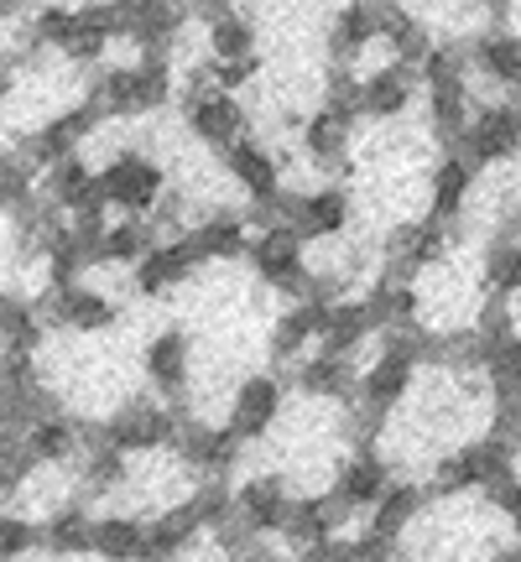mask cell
Listing matches in <instances>:
<instances>
[{
  "instance_id": "obj_1",
  "label": "cell",
  "mask_w": 521,
  "mask_h": 562,
  "mask_svg": "<svg viewBox=\"0 0 521 562\" xmlns=\"http://www.w3.org/2000/svg\"><path fill=\"white\" fill-rule=\"evenodd\" d=\"M110 121H136L152 115L162 104L178 100V74H173V53H136L131 63H104L95 89Z\"/></svg>"
},
{
  "instance_id": "obj_2",
  "label": "cell",
  "mask_w": 521,
  "mask_h": 562,
  "mask_svg": "<svg viewBox=\"0 0 521 562\" xmlns=\"http://www.w3.org/2000/svg\"><path fill=\"white\" fill-rule=\"evenodd\" d=\"M178 104H182V125H188L203 146H214V151H224V146H235L241 136H251V110L241 104V94H235V89L209 83L203 63L188 74V79H182Z\"/></svg>"
},
{
  "instance_id": "obj_3",
  "label": "cell",
  "mask_w": 521,
  "mask_h": 562,
  "mask_svg": "<svg viewBox=\"0 0 521 562\" xmlns=\"http://www.w3.org/2000/svg\"><path fill=\"white\" fill-rule=\"evenodd\" d=\"M251 271L260 277V286H271L281 297H308V286H313V266H308V235H302L298 224L287 220H266L256 224V235H251Z\"/></svg>"
},
{
  "instance_id": "obj_4",
  "label": "cell",
  "mask_w": 521,
  "mask_h": 562,
  "mask_svg": "<svg viewBox=\"0 0 521 562\" xmlns=\"http://www.w3.org/2000/svg\"><path fill=\"white\" fill-rule=\"evenodd\" d=\"M178 422H182L178 402H167V396H131V402L115 406V412L100 422V438L115 442V448H125L131 459H141V453L173 448Z\"/></svg>"
},
{
  "instance_id": "obj_5",
  "label": "cell",
  "mask_w": 521,
  "mask_h": 562,
  "mask_svg": "<svg viewBox=\"0 0 521 562\" xmlns=\"http://www.w3.org/2000/svg\"><path fill=\"white\" fill-rule=\"evenodd\" d=\"M454 151L475 161V167H501V161L521 157V94H501V100L475 104V115L464 125V136Z\"/></svg>"
},
{
  "instance_id": "obj_6",
  "label": "cell",
  "mask_w": 521,
  "mask_h": 562,
  "mask_svg": "<svg viewBox=\"0 0 521 562\" xmlns=\"http://www.w3.org/2000/svg\"><path fill=\"white\" fill-rule=\"evenodd\" d=\"M173 453H178V469H188L193 480H230L245 453V442L230 422L220 427V422H203V417H193V412H182Z\"/></svg>"
},
{
  "instance_id": "obj_7",
  "label": "cell",
  "mask_w": 521,
  "mask_h": 562,
  "mask_svg": "<svg viewBox=\"0 0 521 562\" xmlns=\"http://www.w3.org/2000/svg\"><path fill=\"white\" fill-rule=\"evenodd\" d=\"M100 182H104L110 209H121V214H152L157 199L167 193L162 161L152 157V151H141V146H121V151L100 167Z\"/></svg>"
},
{
  "instance_id": "obj_8",
  "label": "cell",
  "mask_w": 521,
  "mask_h": 562,
  "mask_svg": "<svg viewBox=\"0 0 521 562\" xmlns=\"http://www.w3.org/2000/svg\"><path fill=\"white\" fill-rule=\"evenodd\" d=\"M365 115L355 110H340V104H319L308 121L298 125V146L308 167H319L323 178H344L355 167V125Z\"/></svg>"
},
{
  "instance_id": "obj_9",
  "label": "cell",
  "mask_w": 521,
  "mask_h": 562,
  "mask_svg": "<svg viewBox=\"0 0 521 562\" xmlns=\"http://www.w3.org/2000/svg\"><path fill=\"white\" fill-rule=\"evenodd\" d=\"M454 240H459V224H439L433 214L428 220H407V224H391L381 240V266H391V271H401V277L418 281L422 271H433V266L448 261V250H454Z\"/></svg>"
},
{
  "instance_id": "obj_10",
  "label": "cell",
  "mask_w": 521,
  "mask_h": 562,
  "mask_svg": "<svg viewBox=\"0 0 521 562\" xmlns=\"http://www.w3.org/2000/svg\"><path fill=\"white\" fill-rule=\"evenodd\" d=\"M104 121H110V115H104V104L89 94V100H79V104H68V110H58V115L42 125L32 140H21L16 157L26 161V167H37V172H42L47 161L68 157V151H84V140L95 136Z\"/></svg>"
},
{
  "instance_id": "obj_11",
  "label": "cell",
  "mask_w": 521,
  "mask_h": 562,
  "mask_svg": "<svg viewBox=\"0 0 521 562\" xmlns=\"http://www.w3.org/2000/svg\"><path fill=\"white\" fill-rule=\"evenodd\" d=\"M350 516H355V510H344V505L334 501V490H323V495H298L292 510H287V521H281V552L319 558L323 547L350 526Z\"/></svg>"
},
{
  "instance_id": "obj_12",
  "label": "cell",
  "mask_w": 521,
  "mask_h": 562,
  "mask_svg": "<svg viewBox=\"0 0 521 562\" xmlns=\"http://www.w3.org/2000/svg\"><path fill=\"white\" fill-rule=\"evenodd\" d=\"M281 406H287V381H281L277 370H256V375H245L235 385L224 422L241 432V442H260L281 422Z\"/></svg>"
},
{
  "instance_id": "obj_13",
  "label": "cell",
  "mask_w": 521,
  "mask_h": 562,
  "mask_svg": "<svg viewBox=\"0 0 521 562\" xmlns=\"http://www.w3.org/2000/svg\"><path fill=\"white\" fill-rule=\"evenodd\" d=\"M199 266H203V256L193 250L188 229H182V235H162V240L131 266V292H136V297H167V292H178Z\"/></svg>"
},
{
  "instance_id": "obj_14",
  "label": "cell",
  "mask_w": 521,
  "mask_h": 562,
  "mask_svg": "<svg viewBox=\"0 0 521 562\" xmlns=\"http://www.w3.org/2000/svg\"><path fill=\"white\" fill-rule=\"evenodd\" d=\"M42 193L58 203V209H68L74 220H95V214L110 209L104 182H100V167H89L84 151H68V157L47 161V167H42Z\"/></svg>"
},
{
  "instance_id": "obj_15",
  "label": "cell",
  "mask_w": 521,
  "mask_h": 562,
  "mask_svg": "<svg viewBox=\"0 0 521 562\" xmlns=\"http://www.w3.org/2000/svg\"><path fill=\"white\" fill-rule=\"evenodd\" d=\"M42 318L53 328H74V334H104V328H115L121 307H115V297H104L100 286L74 281V286H47Z\"/></svg>"
},
{
  "instance_id": "obj_16",
  "label": "cell",
  "mask_w": 521,
  "mask_h": 562,
  "mask_svg": "<svg viewBox=\"0 0 521 562\" xmlns=\"http://www.w3.org/2000/svg\"><path fill=\"white\" fill-rule=\"evenodd\" d=\"M422 89V74L412 68V63L401 58H386L376 63L370 74H361V115L365 121H401L407 110H412V100H418Z\"/></svg>"
},
{
  "instance_id": "obj_17",
  "label": "cell",
  "mask_w": 521,
  "mask_h": 562,
  "mask_svg": "<svg viewBox=\"0 0 521 562\" xmlns=\"http://www.w3.org/2000/svg\"><path fill=\"white\" fill-rule=\"evenodd\" d=\"M329 307L334 302H323V297H287V307L271 323V339H266L271 360L292 370L302 355H313L323 339V323H329Z\"/></svg>"
},
{
  "instance_id": "obj_18",
  "label": "cell",
  "mask_w": 521,
  "mask_h": 562,
  "mask_svg": "<svg viewBox=\"0 0 521 562\" xmlns=\"http://www.w3.org/2000/svg\"><path fill=\"white\" fill-rule=\"evenodd\" d=\"M361 355H329V349H313V355H302L292 364V375L287 381L298 385L302 396H313V402H355L361 396Z\"/></svg>"
},
{
  "instance_id": "obj_19",
  "label": "cell",
  "mask_w": 521,
  "mask_h": 562,
  "mask_svg": "<svg viewBox=\"0 0 521 562\" xmlns=\"http://www.w3.org/2000/svg\"><path fill=\"white\" fill-rule=\"evenodd\" d=\"M220 157H224V172L235 178V188H241L251 203H271L281 188H287V182H281V157L256 136V131L241 136L235 146H224Z\"/></svg>"
},
{
  "instance_id": "obj_20",
  "label": "cell",
  "mask_w": 521,
  "mask_h": 562,
  "mask_svg": "<svg viewBox=\"0 0 521 562\" xmlns=\"http://www.w3.org/2000/svg\"><path fill=\"white\" fill-rule=\"evenodd\" d=\"M141 370H146V381H152L157 396H167V402L182 406L188 385H193V339H188L182 328H162L157 339L146 344Z\"/></svg>"
},
{
  "instance_id": "obj_21",
  "label": "cell",
  "mask_w": 521,
  "mask_h": 562,
  "mask_svg": "<svg viewBox=\"0 0 521 562\" xmlns=\"http://www.w3.org/2000/svg\"><path fill=\"white\" fill-rule=\"evenodd\" d=\"M475 182H480V167L448 146V151L433 161V172H428V214L439 224H459L469 199H475Z\"/></svg>"
},
{
  "instance_id": "obj_22",
  "label": "cell",
  "mask_w": 521,
  "mask_h": 562,
  "mask_svg": "<svg viewBox=\"0 0 521 562\" xmlns=\"http://www.w3.org/2000/svg\"><path fill=\"white\" fill-rule=\"evenodd\" d=\"M386 484H391V463H386L381 448H350V459L334 469V501L344 505V510H370V505L386 495Z\"/></svg>"
},
{
  "instance_id": "obj_23",
  "label": "cell",
  "mask_w": 521,
  "mask_h": 562,
  "mask_svg": "<svg viewBox=\"0 0 521 562\" xmlns=\"http://www.w3.org/2000/svg\"><path fill=\"white\" fill-rule=\"evenodd\" d=\"M422 94H428V136L439 140L443 151L448 146H459L464 125L475 115V89H469V74H454V79H433L422 83Z\"/></svg>"
},
{
  "instance_id": "obj_24",
  "label": "cell",
  "mask_w": 521,
  "mask_h": 562,
  "mask_svg": "<svg viewBox=\"0 0 521 562\" xmlns=\"http://www.w3.org/2000/svg\"><path fill=\"white\" fill-rule=\"evenodd\" d=\"M469 63L485 83H496L501 94H521V32L490 21L480 37L469 42Z\"/></svg>"
},
{
  "instance_id": "obj_25",
  "label": "cell",
  "mask_w": 521,
  "mask_h": 562,
  "mask_svg": "<svg viewBox=\"0 0 521 562\" xmlns=\"http://www.w3.org/2000/svg\"><path fill=\"white\" fill-rule=\"evenodd\" d=\"M381 42V0H344L329 16V63H355Z\"/></svg>"
},
{
  "instance_id": "obj_26",
  "label": "cell",
  "mask_w": 521,
  "mask_h": 562,
  "mask_svg": "<svg viewBox=\"0 0 521 562\" xmlns=\"http://www.w3.org/2000/svg\"><path fill=\"white\" fill-rule=\"evenodd\" d=\"M251 235H256L251 214H235V209H209L203 220L188 224V240H193L203 261H245L251 256Z\"/></svg>"
},
{
  "instance_id": "obj_27",
  "label": "cell",
  "mask_w": 521,
  "mask_h": 562,
  "mask_svg": "<svg viewBox=\"0 0 521 562\" xmlns=\"http://www.w3.org/2000/svg\"><path fill=\"white\" fill-rule=\"evenodd\" d=\"M292 490L281 474H256V480L235 484V516L245 526H256L260 537H281V521H287V510H292Z\"/></svg>"
},
{
  "instance_id": "obj_28",
  "label": "cell",
  "mask_w": 521,
  "mask_h": 562,
  "mask_svg": "<svg viewBox=\"0 0 521 562\" xmlns=\"http://www.w3.org/2000/svg\"><path fill=\"white\" fill-rule=\"evenodd\" d=\"M199 531H209V526H203V510H199L193 495L162 505L157 516L146 521V558H178V552H193V547H199Z\"/></svg>"
},
{
  "instance_id": "obj_29",
  "label": "cell",
  "mask_w": 521,
  "mask_h": 562,
  "mask_svg": "<svg viewBox=\"0 0 521 562\" xmlns=\"http://www.w3.org/2000/svg\"><path fill=\"white\" fill-rule=\"evenodd\" d=\"M433 505V495H428V484H412V480H391L386 484V495L370 510H365V526L370 531H381V537H391V542H401L412 526H418V516Z\"/></svg>"
},
{
  "instance_id": "obj_30",
  "label": "cell",
  "mask_w": 521,
  "mask_h": 562,
  "mask_svg": "<svg viewBox=\"0 0 521 562\" xmlns=\"http://www.w3.org/2000/svg\"><path fill=\"white\" fill-rule=\"evenodd\" d=\"M370 339H381V328H376V318H370V302L365 297H340L334 307H329L319 349H329V355H361Z\"/></svg>"
},
{
  "instance_id": "obj_31",
  "label": "cell",
  "mask_w": 521,
  "mask_h": 562,
  "mask_svg": "<svg viewBox=\"0 0 521 562\" xmlns=\"http://www.w3.org/2000/svg\"><path fill=\"white\" fill-rule=\"evenodd\" d=\"M26 442H32V453H37L42 469H63V463H74L84 453V422H74L68 412H47V417H37L32 427H26Z\"/></svg>"
},
{
  "instance_id": "obj_32",
  "label": "cell",
  "mask_w": 521,
  "mask_h": 562,
  "mask_svg": "<svg viewBox=\"0 0 521 562\" xmlns=\"http://www.w3.org/2000/svg\"><path fill=\"white\" fill-rule=\"evenodd\" d=\"M79 459H84L79 463V490L89 495V501H104V495L125 490V480H131V453H125V448H115V442L89 438Z\"/></svg>"
},
{
  "instance_id": "obj_33",
  "label": "cell",
  "mask_w": 521,
  "mask_h": 562,
  "mask_svg": "<svg viewBox=\"0 0 521 562\" xmlns=\"http://www.w3.org/2000/svg\"><path fill=\"white\" fill-rule=\"evenodd\" d=\"M203 47H209V58H256L260 32L241 5H224L214 16H203Z\"/></svg>"
},
{
  "instance_id": "obj_34",
  "label": "cell",
  "mask_w": 521,
  "mask_h": 562,
  "mask_svg": "<svg viewBox=\"0 0 521 562\" xmlns=\"http://www.w3.org/2000/svg\"><path fill=\"white\" fill-rule=\"evenodd\" d=\"M42 521V552H95V516L79 501L53 505Z\"/></svg>"
},
{
  "instance_id": "obj_35",
  "label": "cell",
  "mask_w": 521,
  "mask_h": 562,
  "mask_svg": "<svg viewBox=\"0 0 521 562\" xmlns=\"http://www.w3.org/2000/svg\"><path fill=\"white\" fill-rule=\"evenodd\" d=\"M95 558H110V562H131V558H146V516H95Z\"/></svg>"
},
{
  "instance_id": "obj_36",
  "label": "cell",
  "mask_w": 521,
  "mask_h": 562,
  "mask_svg": "<svg viewBox=\"0 0 521 562\" xmlns=\"http://www.w3.org/2000/svg\"><path fill=\"white\" fill-rule=\"evenodd\" d=\"M157 240L162 229L152 224V214H125V220L104 224V266H136Z\"/></svg>"
},
{
  "instance_id": "obj_37",
  "label": "cell",
  "mask_w": 521,
  "mask_h": 562,
  "mask_svg": "<svg viewBox=\"0 0 521 562\" xmlns=\"http://www.w3.org/2000/svg\"><path fill=\"white\" fill-rule=\"evenodd\" d=\"M480 281H485V292H501V297H517L521 292V235L517 229H506V235H496V240L485 245Z\"/></svg>"
},
{
  "instance_id": "obj_38",
  "label": "cell",
  "mask_w": 521,
  "mask_h": 562,
  "mask_svg": "<svg viewBox=\"0 0 521 562\" xmlns=\"http://www.w3.org/2000/svg\"><path fill=\"white\" fill-rule=\"evenodd\" d=\"M74 26H79L74 5H37L32 21H21V37H26L32 53H63L68 37H74Z\"/></svg>"
},
{
  "instance_id": "obj_39",
  "label": "cell",
  "mask_w": 521,
  "mask_h": 562,
  "mask_svg": "<svg viewBox=\"0 0 521 562\" xmlns=\"http://www.w3.org/2000/svg\"><path fill=\"white\" fill-rule=\"evenodd\" d=\"M42 463L37 453H32V442H26V432H0V505L16 501L21 490L32 484V474H37Z\"/></svg>"
},
{
  "instance_id": "obj_40",
  "label": "cell",
  "mask_w": 521,
  "mask_h": 562,
  "mask_svg": "<svg viewBox=\"0 0 521 562\" xmlns=\"http://www.w3.org/2000/svg\"><path fill=\"white\" fill-rule=\"evenodd\" d=\"M42 334H47L42 302L0 297V344H16V349H37Z\"/></svg>"
},
{
  "instance_id": "obj_41",
  "label": "cell",
  "mask_w": 521,
  "mask_h": 562,
  "mask_svg": "<svg viewBox=\"0 0 521 562\" xmlns=\"http://www.w3.org/2000/svg\"><path fill=\"white\" fill-rule=\"evenodd\" d=\"M21 552H42V521L0 505V558H21Z\"/></svg>"
},
{
  "instance_id": "obj_42",
  "label": "cell",
  "mask_w": 521,
  "mask_h": 562,
  "mask_svg": "<svg viewBox=\"0 0 521 562\" xmlns=\"http://www.w3.org/2000/svg\"><path fill=\"white\" fill-rule=\"evenodd\" d=\"M110 42H115V32H104V26H95V21H84V16H79L74 37H68V47H63V58L79 63V68H95V63H104Z\"/></svg>"
},
{
  "instance_id": "obj_43",
  "label": "cell",
  "mask_w": 521,
  "mask_h": 562,
  "mask_svg": "<svg viewBox=\"0 0 521 562\" xmlns=\"http://www.w3.org/2000/svg\"><path fill=\"white\" fill-rule=\"evenodd\" d=\"M203 74H209V83H220V89H235V94H241L245 83L260 79V58H209L203 63Z\"/></svg>"
},
{
  "instance_id": "obj_44",
  "label": "cell",
  "mask_w": 521,
  "mask_h": 562,
  "mask_svg": "<svg viewBox=\"0 0 521 562\" xmlns=\"http://www.w3.org/2000/svg\"><path fill=\"white\" fill-rule=\"evenodd\" d=\"M11 89H16V74H11V68H5V63H0V104L11 100Z\"/></svg>"
},
{
  "instance_id": "obj_45",
  "label": "cell",
  "mask_w": 521,
  "mask_h": 562,
  "mask_svg": "<svg viewBox=\"0 0 521 562\" xmlns=\"http://www.w3.org/2000/svg\"><path fill=\"white\" fill-rule=\"evenodd\" d=\"M11 16H21V0H0V21H11Z\"/></svg>"
},
{
  "instance_id": "obj_46",
  "label": "cell",
  "mask_w": 521,
  "mask_h": 562,
  "mask_svg": "<svg viewBox=\"0 0 521 562\" xmlns=\"http://www.w3.org/2000/svg\"><path fill=\"white\" fill-rule=\"evenodd\" d=\"M511 229H517V235H521V203H517V214H511Z\"/></svg>"
}]
</instances>
